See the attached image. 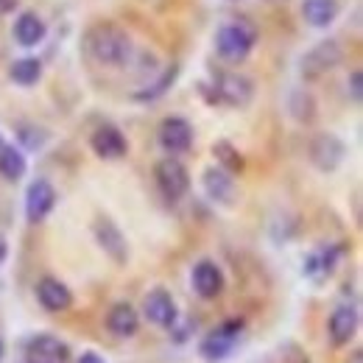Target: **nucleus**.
Instances as JSON below:
<instances>
[{"label": "nucleus", "instance_id": "nucleus-31", "mask_svg": "<svg viewBox=\"0 0 363 363\" xmlns=\"http://www.w3.org/2000/svg\"><path fill=\"white\" fill-rule=\"evenodd\" d=\"M6 260H9V240H6V235L0 232V269L6 266Z\"/></svg>", "mask_w": 363, "mask_h": 363}, {"label": "nucleus", "instance_id": "nucleus-3", "mask_svg": "<svg viewBox=\"0 0 363 363\" xmlns=\"http://www.w3.org/2000/svg\"><path fill=\"white\" fill-rule=\"evenodd\" d=\"M246 330L243 318H224L218 327H213L201 341H199V355L204 363H224L232 355L235 344L240 341Z\"/></svg>", "mask_w": 363, "mask_h": 363}, {"label": "nucleus", "instance_id": "nucleus-7", "mask_svg": "<svg viewBox=\"0 0 363 363\" xmlns=\"http://www.w3.org/2000/svg\"><path fill=\"white\" fill-rule=\"evenodd\" d=\"M308 157L313 162V168L321 174H333L344 160H347V143L333 132H318L311 145H308Z\"/></svg>", "mask_w": 363, "mask_h": 363}, {"label": "nucleus", "instance_id": "nucleus-6", "mask_svg": "<svg viewBox=\"0 0 363 363\" xmlns=\"http://www.w3.org/2000/svg\"><path fill=\"white\" fill-rule=\"evenodd\" d=\"M154 182L160 187V193L177 204L182 201L187 193H190V171L184 168V162L177 160V157H165L154 165Z\"/></svg>", "mask_w": 363, "mask_h": 363}, {"label": "nucleus", "instance_id": "nucleus-9", "mask_svg": "<svg viewBox=\"0 0 363 363\" xmlns=\"http://www.w3.org/2000/svg\"><path fill=\"white\" fill-rule=\"evenodd\" d=\"M92 235H95V243L104 249V255L115 263V266H126L129 263V243H126V235L121 232V227L106 218V216H98L92 221Z\"/></svg>", "mask_w": 363, "mask_h": 363}, {"label": "nucleus", "instance_id": "nucleus-13", "mask_svg": "<svg viewBox=\"0 0 363 363\" xmlns=\"http://www.w3.org/2000/svg\"><path fill=\"white\" fill-rule=\"evenodd\" d=\"M190 285H193V291H196L201 299H218V296L224 294V288H227V277H224L221 266H218L216 260L204 257V260H199V263L193 266V272H190Z\"/></svg>", "mask_w": 363, "mask_h": 363}, {"label": "nucleus", "instance_id": "nucleus-34", "mask_svg": "<svg viewBox=\"0 0 363 363\" xmlns=\"http://www.w3.org/2000/svg\"><path fill=\"white\" fill-rule=\"evenodd\" d=\"M3 358H6V344H3V338H0V363H3Z\"/></svg>", "mask_w": 363, "mask_h": 363}, {"label": "nucleus", "instance_id": "nucleus-30", "mask_svg": "<svg viewBox=\"0 0 363 363\" xmlns=\"http://www.w3.org/2000/svg\"><path fill=\"white\" fill-rule=\"evenodd\" d=\"M76 363H106L98 352H92V350H87V352H82L79 358H76Z\"/></svg>", "mask_w": 363, "mask_h": 363}, {"label": "nucleus", "instance_id": "nucleus-24", "mask_svg": "<svg viewBox=\"0 0 363 363\" xmlns=\"http://www.w3.org/2000/svg\"><path fill=\"white\" fill-rule=\"evenodd\" d=\"M213 157H216V165L224 168L232 177H235V174H243V168H246L243 154H240L229 140H216V143H213Z\"/></svg>", "mask_w": 363, "mask_h": 363}, {"label": "nucleus", "instance_id": "nucleus-2", "mask_svg": "<svg viewBox=\"0 0 363 363\" xmlns=\"http://www.w3.org/2000/svg\"><path fill=\"white\" fill-rule=\"evenodd\" d=\"M257 43V31L255 26L243 23V20H232L224 23L218 31H216V53L221 62L227 65H240L249 59V53L255 50Z\"/></svg>", "mask_w": 363, "mask_h": 363}, {"label": "nucleus", "instance_id": "nucleus-20", "mask_svg": "<svg viewBox=\"0 0 363 363\" xmlns=\"http://www.w3.org/2000/svg\"><path fill=\"white\" fill-rule=\"evenodd\" d=\"M338 0H302V20L311 28H327L338 17Z\"/></svg>", "mask_w": 363, "mask_h": 363}, {"label": "nucleus", "instance_id": "nucleus-33", "mask_svg": "<svg viewBox=\"0 0 363 363\" xmlns=\"http://www.w3.org/2000/svg\"><path fill=\"white\" fill-rule=\"evenodd\" d=\"M14 3H17V0H0V11H9Z\"/></svg>", "mask_w": 363, "mask_h": 363}, {"label": "nucleus", "instance_id": "nucleus-4", "mask_svg": "<svg viewBox=\"0 0 363 363\" xmlns=\"http://www.w3.org/2000/svg\"><path fill=\"white\" fill-rule=\"evenodd\" d=\"M344 62V48L338 40H321L318 45H313L299 62V73L305 82H318L321 76L333 73L338 65Z\"/></svg>", "mask_w": 363, "mask_h": 363}, {"label": "nucleus", "instance_id": "nucleus-1", "mask_svg": "<svg viewBox=\"0 0 363 363\" xmlns=\"http://www.w3.org/2000/svg\"><path fill=\"white\" fill-rule=\"evenodd\" d=\"M84 48L92 59L104 67H126L135 59L132 37L115 23H98L84 37Z\"/></svg>", "mask_w": 363, "mask_h": 363}, {"label": "nucleus", "instance_id": "nucleus-32", "mask_svg": "<svg viewBox=\"0 0 363 363\" xmlns=\"http://www.w3.org/2000/svg\"><path fill=\"white\" fill-rule=\"evenodd\" d=\"M347 363H363V352H361V350H355V352L347 358Z\"/></svg>", "mask_w": 363, "mask_h": 363}, {"label": "nucleus", "instance_id": "nucleus-5", "mask_svg": "<svg viewBox=\"0 0 363 363\" xmlns=\"http://www.w3.org/2000/svg\"><path fill=\"white\" fill-rule=\"evenodd\" d=\"M255 98V84L249 76L235 73V70H216L213 73V104H227V106H246Z\"/></svg>", "mask_w": 363, "mask_h": 363}, {"label": "nucleus", "instance_id": "nucleus-25", "mask_svg": "<svg viewBox=\"0 0 363 363\" xmlns=\"http://www.w3.org/2000/svg\"><path fill=\"white\" fill-rule=\"evenodd\" d=\"M288 109H291L296 123H313L316 121V101H313L311 92L294 90L291 92V101H288Z\"/></svg>", "mask_w": 363, "mask_h": 363}, {"label": "nucleus", "instance_id": "nucleus-26", "mask_svg": "<svg viewBox=\"0 0 363 363\" xmlns=\"http://www.w3.org/2000/svg\"><path fill=\"white\" fill-rule=\"evenodd\" d=\"M17 140H20L23 148H28V151H40V148L45 145L48 135L43 132V129H37L34 123H23V126L17 129Z\"/></svg>", "mask_w": 363, "mask_h": 363}, {"label": "nucleus", "instance_id": "nucleus-29", "mask_svg": "<svg viewBox=\"0 0 363 363\" xmlns=\"http://www.w3.org/2000/svg\"><path fill=\"white\" fill-rule=\"evenodd\" d=\"M302 272H305V277H311L313 282H321V279H324V274H321V266H318V255H316V252H311V255L305 257V266H302Z\"/></svg>", "mask_w": 363, "mask_h": 363}, {"label": "nucleus", "instance_id": "nucleus-28", "mask_svg": "<svg viewBox=\"0 0 363 363\" xmlns=\"http://www.w3.org/2000/svg\"><path fill=\"white\" fill-rule=\"evenodd\" d=\"M347 90H350V98H352V104H361V101H363V73H361V70H352Z\"/></svg>", "mask_w": 363, "mask_h": 363}, {"label": "nucleus", "instance_id": "nucleus-22", "mask_svg": "<svg viewBox=\"0 0 363 363\" xmlns=\"http://www.w3.org/2000/svg\"><path fill=\"white\" fill-rule=\"evenodd\" d=\"M177 76H179V65H171V67H165L148 87H143V90H137L132 98H135L137 104H151V101H157V98H162L165 92L174 87V82H177Z\"/></svg>", "mask_w": 363, "mask_h": 363}, {"label": "nucleus", "instance_id": "nucleus-14", "mask_svg": "<svg viewBox=\"0 0 363 363\" xmlns=\"http://www.w3.org/2000/svg\"><path fill=\"white\" fill-rule=\"evenodd\" d=\"M34 296L40 302V308L48 313H65L73 308V291L59 279V277H40L34 285Z\"/></svg>", "mask_w": 363, "mask_h": 363}, {"label": "nucleus", "instance_id": "nucleus-18", "mask_svg": "<svg viewBox=\"0 0 363 363\" xmlns=\"http://www.w3.org/2000/svg\"><path fill=\"white\" fill-rule=\"evenodd\" d=\"M106 330L115 338H135L140 330V313L129 302H115L106 313Z\"/></svg>", "mask_w": 363, "mask_h": 363}, {"label": "nucleus", "instance_id": "nucleus-12", "mask_svg": "<svg viewBox=\"0 0 363 363\" xmlns=\"http://www.w3.org/2000/svg\"><path fill=\"white\" fill-rule=\"evenodd\" d=\"M56 201H59L56 187L48 179H34L28 184L26 201H23V207H26V221H28V224H43L48 216L53 213Z\"/></svg>", "mask_w": 363, "mask_h": 363}, {"label": "nucleus", "instance_id": "nucleus-8", "mask_svg": "<svg viewBox=\"0 0 363 363\" xmlns=\"http://www.w3.org/2000/svg\"><path fill=\"white\" fill-rule=\"evenodd\" d=\"M143 316L148 324L162 327V330L177 327L179 324V308H177L174 294L168 288H151L143 296Z\"/></svg>", "mask_w": 363, "mask_h": 363}, {"label": "nucleus", "instance_id": "nucleus-23", "mask_svg": "<svg viewBox=\"0 0 363 363\" xmlns=\"http://www.w3.org/2000/svg\"><path fill=\"white\" fill-rule=\"evenodd\" d=\"M9 76L20 87H34L43 79V62L37 56H23L9 67Z\"/></svg>", "mask_w": 363, "mask_h": 363}, {"label": "nucleus", "instance_id": "nucleus-27", "mask_svg": "<svg viewBox=\"0 0 363 363\" xmlns=\"http://www.w3.org/2000/svg\"><path fill=\"white\" fill-rule=\"evenodd\" d=\"M279 358H282V363H311V355L296 341H285L279 347Z\"/></svg>", "mask_w": 363, "mask_h": 363}, {"label": "nucleus", "instance_id": "nucleus-35", "mask_svg": "<svg viewBox=\"0 0 363 363\" xmlns=\"http://www.w3.org/2000/svg\"><path fill=\"white\" fill-rule=\"evenodd\" d=\"M0 145H3V135H0Z\"/></svg>", "mask_w": 363, "mask_h": 363}, {"label": "nucleus", "instance_id": "nucleus-15", "mask_svg": "<svg viewBox=\"0 0 363 363\" xmlns=\"http://www.w3.org/2000/svg\"><path fill=\"white\" fill-rule=\"evenodd\" d=\"M358 327H361V313H358V308H355V305H338V308L330 313V318H327V338H330V344H333L335 350H341V347H347V344L355 338Z\"/></svg>", "mask_w": 363, "mask_h": 363}, {"label": "nucleus", "instance_id": "nucleus-16", "mask_svg": "<svg viewBox=\"0 0 363 363\" xmlns=\"http://www.w3.org/2000/svg\"><path fill=\"white\" fill-rule=\"evenodd\" d=\"M90 148L101 160H123L129 154V140L118 126L104 123L90 135Z\"/></svg>", "mask_w": 363, "mask_h": 363}, {"label": "nucleus", "instance_id": "nucleus-17", "mask_svg": "<svg viewBox=\"0 0 363 363\" xmlns=\"http://www.w3.org/2000/svg\"><path fill=\"white\" fill-rule=\"evenodd\" d=\"M201 187H204L207 199L216 201V204H221V207H232L235 199H238V187H235L232 174H227L218 165H213V168H207L201 174Z\"/></svg>", "mask_w": 363, "mask_h": 363}, {"label": "nucleus", "instance_id": "nucleus-19", "mask_svg": "<svg viewBox=\"0 0 363 363\" xmlns=\"http://www.w3.org/2000/svg\"><path fill=\"white\" fill-rule=\"evenodd\" d=\"M48 28L43 23V17H37L34 11H23L17 20H14V40L17 45L23 48H34L45 40Z\"/></svg>", "mask_w": 363, "mask_h": 363}, {"label": "nucleus", "instance_id": "nucleus-21", "mask_svg": "<svg viewBox=\"0 0 363 363\" xmlns=\"http://www.w3.org/2000/svg\"><path fill=\"white\" fill-rule=\"evenodd\" d=\"M28 171V160L17 145H0V177L6 182H20Z\"/></svg>", "mask_w": 363, "mask_h": 363}, {"label": "nucleus", "instance_id": "nucleus-11", "mask_svg": "<svg viewBox=\"0 0 363 363\" xmlns=\"http://www.w3.org/2000/svg\"><path fill=\"white\" fill-rule=\"evenodd\" d=\"M73 352L67 347V341L50 335V333H40L31 335L26 341V361L23 363H70Z\"/></svg>", "mask_w": 363, "mask_h": 363}, {"label": "nucleus", "instance_id": "nucleus-10", "mask_svg": "<svg viewBox=\"0 0 363 363\" xmlns=\"http://www.w3.org/2000/svg\"><path fill=\"white\" fill-rule=\"evenodd\" d=\"M157 143L168 157H179L193 148V126L182 115H168L160 129H157Z\"/></svg>", "mask_w": 363, "mask_h": 363}]
</instances>
